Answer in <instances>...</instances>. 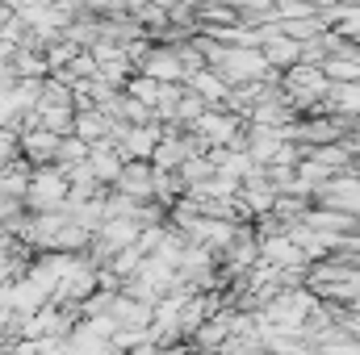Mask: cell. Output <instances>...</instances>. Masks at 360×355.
<instances>
[{
	"label": "cell",
	"instance_id": "7a4b0ae2",
	"mask_svg": "<svg viewBox=\"0 0 360 355\" xmlns=\"http://www.w3.org/2000/svg\"><path fill=\"white\" fill-rule=\"evenodd\" d=\"M113 192L126 196V201H134V205H147L151 192H155V172H151V163H126V168L117 172V180H113Z\"/></svg>",
	"mask_w": 360,
	"mask_h": 355
},
{
	"label": "cell",
	"instance_id": "277c9868",
	"mask_svg": "<svg viewBox=\"0 0 360 355\" xmlns=\"http://www.w3.org/2000/svg\"><path fill=\"white\" fill-rule=\"evenodd\" d=\"M21 159V147H17V130H0V172L8 168V163H17Z\"/></svg>",
	"mask_w": 360,
	"mask_h": 355
},
{
	"label": "cell",
	"instance_id": "6da1fadb",
	"mask_svg": "<svg viewBox=\"0 0 360 355\" xmlns=\"http://www.w3.org/2000/svg\"><path fill=\"white\" fill-rule=\"evenodd\" d=\"M21 205H30L34 213H63V205H68V176L55 163L51 168H34Z\"/></svg>",
	"mask_w": 360,
	"mask_h": 355
},
{
	"label": "cell",
	"instance_id": "5b68a950",
	"mask_svg": "<svg viewBox=\"0 0 360 355\" xmlns=\"http://www.w3.org/2000/svg\"><path fill=\"white\" fill-rule=\"evenodd\" d=\"M188 355H205V351H188Z\"/></svg>",
	"mask_w": 360,
	"mask_h": 355
},
{
	"label": "cell",
	"instance_id": "3957f363",
	"mask_svg": "<svg viewBox=\"0 0 360 355\" xmlns=\"http://www.w3.org/2000/svg\"><path fill=\"white\" fill-rule=\"evenodd\" d=\"M122 168H126V159L117 155V147H109V142L89 147V172H92V180H96L101 188H113V180H117Z\"/></svg>",
	"mask_w": 360,
	"mask_h": 355
}]
</instances>
